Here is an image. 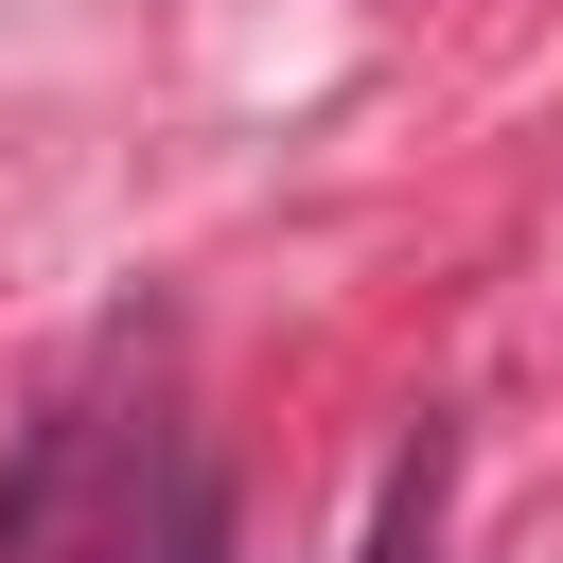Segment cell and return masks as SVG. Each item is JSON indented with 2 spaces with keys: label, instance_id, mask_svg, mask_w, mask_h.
Segmentation results:
<instances>
[{
  "label": "cell",
  "instance_id": "1",
  "mask_svg": "<svg viewBox=\"0 0 563 563\" xmlns=\"http://www.w3.org/2000/svg\"><path fill=\"white\" fill-rule=\"evenodd\" d=\"M422 545H440V440L387 475V545H369V563H422Z\"/></svg>",
  "mask_w": 563,
  "mask_h": 563
}]
</instances>
